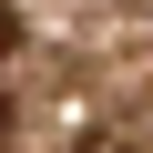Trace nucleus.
<instances>
[{
	"label": "nucleus",
	"instance_id": "nucleus-2",
	"mask_svg": "<svg viewBox=\"0 0 153 153\" xmlns=\"http://www.w3.org/2000/svg\"><path fill=\"white\" fill-rule=\"evenodd\" d=\"M0 51H10V10H0Z\"/></svg>",
	"mask_w": 153,
	"mask_h": 153
},
{
	"label": "nucleus",
	"instance_id": "nucleus-1",
	"mask_svg": "<svg viewBox=\"0 0 153 153\" xmlns=\"http://www.w3.org/2000/svg\"><path fill=\"white\" fill-rule=\"evenodd\" d=\"M71 153H143V143H133V133H82Z\"/></svg>",
	"mask_w": 153,
	"mask_h": 153
}]
</instances>
